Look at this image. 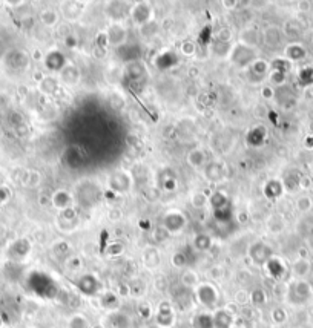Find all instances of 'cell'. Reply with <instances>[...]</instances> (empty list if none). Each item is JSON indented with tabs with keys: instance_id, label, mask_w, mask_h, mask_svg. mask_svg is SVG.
Segmentation results:
<instances>
[{
	"instance_id": "6da1fadb",
	"label": "cell",
	"mask_w": 313,
	"mask_h": 328,
	"mask_svg": "<svg viewBox=\"0 0 313 328\" xmlns=\"http://www.w3.org/2000/svg\"><path fill=\"white\" fill-rule=\"evenodd\" d=\"M232 60L238 66H247V65H252L256 60V54L250 46L238 45L232 52Z\"/></svg>"
},
{
	"instance_id": "7a4b0ae2",
	"label": "cell",
	"mask_w": 313,
	"mask_h": 328,
	"mask_svg": "<svg viewBox=\"0 0 313 328\" xmlns=\"http://www.w3.org/2000/svg\"><path fill=\"white\" fill-rule=\"evenodd\" d=\"M197 296H198L200 302L204 304L206 307H214L218 301V293H217L215 287H212L211 284H201L197 289Z\"/></svg>"
},
{
	"instance_id": "3957f363",
	"label": "cell",
	"mask_w": 313,
	"mask_h": 328,
	"mask_svg": "<svg viewBox=\"0 0 313 328\" xmlns=\"http://www.w3.org/2000/svg\"><path fill=\"white\" fill-rule=\"evenodd\" d=\"M269 74V65L263 60H255L249 66V77L252 83H261Z\"/></svg>"
},
{
	"instance_id": "277c9868",
	"label": "cell",
	"mask_w": 313,
	"mask_h": 328,
	"mask_svg": "<svg viewBox=\"0 0 313 328\" xmlns=\"http://www.w3.org/2000/svg\"><path fill=\"white\" fill-rule=\"evenodd\" d=\"M249 255H250L252 261L255 264L261 265V264L269 262V259H270V249L266 244H263V242H256V244H253L250 247Z\"/></svg>"
},
{
	"instance_id": "5b68a950",
	"label": "cell",
	"mask_w": 313,
	"mask_h": 328,
	"mask_svg": "<svg viewBox=\"0 0 313 328\" xmlns=\"http://www.w3.org/2000/svg\"><path fill=\"white\" fill-rule=\"evenodd\" d=\"M174 322V311L171 308L169 304H162L159 307V311H156V325L162 328H168L171 326Z\"/></svg>"
},
{
	"instance_id": "8992f818",
	"label": "cell",
	"mask_w": 313,
	"mask_h": 328,
	"mask_svg": "<svg viewBox=\"0 0 313 328\" xmlns=\"http://www.w3.org/2000/svg\"><path fill=\"white\" fill-rule=\"evenodd\" d=\"M183 226H184V216L181 213H169L165 218V229L169 233L181 230Z\"/></svg>"
},
{
	"instance_id": "52a82bcc",
	"label": "cell",
	"mask_w": 313,
	"mask_h": 328,
	"mask_svg": "<svg viewBox=\"0 0 313 328\" xmlns=\"http://www.w3.org/2000/svg\"><path fill=\"white\" fill-rule=\"evenodd\" d=\"M77 285H79V289H80V290H82L85 295H88V296H91V295H95V293L98 292V289H100V284H98V281H97L94 276H91V275L82 276Z\"/></svg>"
},
{
	"instance_id": "ba28073f",
	"label": "cell",
	"mask_w": 313,
	"mask_h": 328,
	"mask_svg": "<svg viewBox=\"0 0 313 328\" xmlns=\"http://www.w3.org/2000/svg\"><path fill=\"white\" fill-rule=\"evenodd\" d=\"M45 63H46V66H48L51 71H62V69L65 68V57H63L62 52L54 51V52L48 54V57H46Z\"/></svg>"
},
{
	"instance_id": "9c48e42d",
	"label": "cell",
	"mask_w": 313,
	"mask_h": 328,
	"mask_svg": "<svg viewBox=\"0 0 313 328\" xmlns=\"http://www.w3.org/2000/svg\"><path fill=\"white\" fill-rule=\"evenodd\" d=\"M106 37H108V43H111V45H122L123 40H125V37H126V31L120 25H112L108 29Z\"/></svg>"
},
{
	"instance_id": "30bf717a",
	"label": "cell",
	"mask_w": 313,
	"mask_h": 328,
	"mask_svg": "<svg viewBox=\"0 0 313 328\" xmlns=\"http://www.w3.org/2000/svg\"><path fill=\"white\" fill-rule=\"evenodd\" d=\"M149 16H150V8L146 4H138L135 8H132V17L137 23H147L149 22Z\"/></svg>"
},
{
	"instance_id": "8fae6325",
	"label": "cell",
	"mask_w": 313,
	"mask_h": 328,
	"mask_svg": "<svg viewBox=\"0 0 313 328\" xmlns=\"http://www.w3.org/2000/svg\"><path fill=\"white\" fill-rule=\"evenodd\" d=\"M52 202H54L56 207H59L62 210H66L72 204V196L66 190H59L54 196H52Z\"/></svg>"
},
{
	"instance_id": "7c38bea8",
	"label": "cell",
	"mask_w": 313,
	"mask_h": 328,
	"mask_svg": "<svg viewBox=\"0 0 313 328\" xmlns=\"http://www.w3.org/2000/svg\"><path fill=\"white\" fill-rule=\"evenodd\" d=\"M62 80L66 85H75L80 80V71L75 66H65L62 69Z\"/></svg>"
},
{
	"instance_id": "4fadbf2b",
	"label": "cell",
	"mask_w": 313,
	"mask_h": 328,
	"mask_svg": "<svg viewBox=\"0 0 313 328\" xmlns=\"http://www.w3.org/2000/svg\"><path fill=\"white\" fill-rule=\"evenodd\" d=\"M232 325V316L224 311V310H220L215 313L214 316V328H230Z\"/></svg>"
},
{
	"instance_id": "5bb4252c",
	"label": "cell",
	"mask_w": 313,
	"mask_h": 328,
	"mask_svg": "<svg viewBox=\"0 0 313 328\" xmlns=\"http://www.w3.org/2000/svg\"><path fill=\"white\" fill-rule=\"evenodd\" d=\"M143 262L149 267V268H153L160 264V255H159V250H155L152 247L146 249L144 253H143Z\"/></svg>"
},
{
	"instance_id": "9a60e30c",
	"label": "cell",
	"mask_w": 313,
	"mask_h": 328,
	"mask_svg": "<svg viewBox=\"0 0 313 328\" xmlns=\"http://www.w3.org/2000/svg\"><path fill=\"white\" fill-rule=\"evenodd\" d=\"M310 268H311L310 262H308L307 259H304V258L295 261V264H293V273H295V275H296L298 278L307 276L308 273H310Z\"/></svg>"
},
{
	"instance_id": "2e32d148",
	"label": "cell",
	"mask_w": 313,
	"mask_h": 328,
	"mask_svg": "<svg viewBox=\"0 0 313 328\" xmlns=\"http://www.w3.org/2000/svg\"><path fill=\"white\" fill-rule=\"evenodd\" d=\"M193 328H214V316L209 314H198L193 322Z\"/></svg>"
},
{
	"instance_id": "e0dca14e",
	"label": "cell",
	"mask_w": 313,
	"mask_h": 328,
	"mask_svg": "<svg viewBox=\"0 0 313 328\" xmlns=\"http://www.w3.org/2000/svg\"><path fill=\"white\" fill-rule=\"evenodd\" d=\"M293 290H295V295H296L301 301H305V299L311 295V289H310V285H308L307 282H304V281H298V282H295Z\"/></svg>"
},
{
	"instance_id": "ac0fdd59",
	"label": "cell",
	"mask_w": 313,
	"mask_h": 328,
	"mask_svg": "<svg viewBox=\"0 0 313 328\" xmlns=\"http://www.w3.org/2000/svg\"><path fill=\"white\" fill-rule=\"evenodd\" d=\"M40 20L46 25V26H52V25H56L59 17H57V11L56 10H52V8H46L42 11L40 14Z\"/></svg>"
},
{
	"instance_id": "d6986e66",
	"label": "cell",
	"mask_w": 313,
	"mask_h": 328,
	"mask_svg": "<svg viewBox=\"0 0 313 328\" xmlns=\"http://www.w3.org/2000/svg\"><path fill=\"white\" fill-rule=\"evenodd\" d=\"M266 43L269 45V46H278L280 45V42H281V31L278 29V28H269V29H266Z\"/></svg>"
},
{
	"instance_id": "ffe728a7",
	"label": "cell",
	"mask_w": 313,
	"mask_h": 328,
	"mask_svg": "<svg viewBox=\"0 0 313 328\" xmlns=\"http://www.w3.org/2000/svg\"><path fill=\"white\" fill-rule=\"evenodd\" d=\"M146 72V68L140 63V62H132L128 68V74L132 80H138L144 75Z\"/></svg>"
},
{
	"instance_id": "44dd1931",
	"label": "cell",
	"mask_w": 313,
	"mask_h": 328,
	"mask_svg": "<svg viewBox=\"0 0 313 328\" xmlns=\"http://www.w3.org/2000/svg\"><path fill=\"white\" fill-rule=\"evenodd\" d=\"M193 245H195L197 250L204 252V250H207L209 247L212 245V239L209 238L207 235L201 233V235H197V236H195V239H193Z\"/></svg>"
},
{
	"instance_id": "7402d4cb",
	"label": "cell",
	"mask_w": 313,
	"mask_h": 328,
	"mask_svg": "<svg viewBox=\"0 0 313 328\" xmlns=\"http://www.w3.org/2000/svg\"><path fill=\"white\" fill-rule=\"evenodd\" d=\"M206 174L211 181H220V178L223 177V168L220 164H212V166H209L206 169Z\"/></svg>"
},
{
	"instance_id": "603a6c76",
	"label": "cell",
	"mask_w": 313,
	"mask_h": 328,
	"mask_svg": "<svg viewBox=\"0 0 313 328\" xmlns=\"http://www.w3.org/2000/svg\"><path fill=\"white\" fill-rule=\"evenodd\" d=\"M111 323L114 328H129V319L122 313H115L114 316H111Z\"/></svg>"
},
{
	"instance_id": "cb8c5ba5",
	"label": "cell",
	"mask_w": 313,
	"mask_h": 328,
	"mask_svg": "<svg viewBox=\"0 0 313 328\" xmlns=\"http://www.w3.org/2000/svg\"><path fill=\"white\" fill-rule=\"evenodd\" d=\"M189 162L192 164L193 168H201L203 164H204V153L201 152V150H192L190 153H189Z\"/></svg>"
},
{
	"instance_id": "d4e9b609",
	"label": "cell",
	"mask_w": 313,
	"mask_h": 328,
	"mask_svg": "<svg viewBox=\"0 0 313 328\" xmlns=\"http://www.w3.org/2000/svg\"><path fill=\"white\" fill-rule=\"evenodd\" d=\"M69 328H89L88 319L83 314H74L69 319Z\"/></svg>"
},
{
	"instance_id": "484cf974",
	"label": "cell",
	"mask_w": 313,
	"mask_h": 328,
	"mask_svg": "<svg viewBox=\"0 0 313 328\" xmlns=\"http://www.w3.org/2000/svg\"><path fill=\"white\" fill-rule=\"evenodd\" d=\"M304 56H305V51L298 45H292L290 48H287V57L292 60H299Z\"/></svg>"
},
{
	"instance_id": "4316f807",
	"label": "cell",
	"mask_w": 313,
	"mask_h": 328,
	"mask_svg": "<svg viewBox=\"0 0 313 328\" xmlns=\"http://www.w3.org/2000/svg\"><path fill=\"white\" fill-rule=\"evenodd\" d=\"M211 204L218 210V209H224V207H227L226 204H227V196L224 195V193H221V192H218V193H215V195H212L211 196Z\"/></svg>"
},
{
	"instance_id": "83f0119b",
	"label": "cell",
	"mask_w": 313,
	"mask_h": 328,
	"mask_svg": "<svg viewBox=\"0 0 313 328\" xmlns=\"http://www.w3.org/2000/svg\"><path fill=\"white\" fill-rule=\"evenodd\" d=\"M197 281H198V278H197V275H195L193 271L187 270V271L183 273V276H181L183 285H186V287H193V285L197 284Z\"/></svg>"
},
{
	"instance_id": "f1b7e54d",
	"label": "cell",
	"mask_w": 313,
	"mask_h": 328,
	"mask_svg": "<svg viewBox=\"0 0 313 328\" xmlns=\"http://www.w3.org/2000/svg\"><path fill=\"white\" fill-rule=\"evenodd\" d=\"M281 193V184L278 181H270L267 186H266V195L269 198H275L277 195Z\"/></svg>"
},
{
	"instance_id": "f546056e",
	"label": "cell",
	"mask_w": 313,
	"mask_h": 328,
	"mask_svg": "<svg viewBox=\"0 0 313 328\" xmlns=\"http://www.w3.org/2000/svg\"><path fill=\"white\" fill-rule=\"evenodd\" d=\"M241 40H243V45H246V46H252V45L256 42V31L246 29V31L241 34Z\"/></svg>"
},
{
	"instance_id": "4dcf8cb0",
	"label": "cell",
	"mask_w": 313,
	"mask_h": 328,
	"mask_svg": "<svg viewBox=\"0 0 313 328\" xmlns=\"http://www.w3.org/2000/svg\"><path fill=\"white\" fill-rule=\"evenodd\" d=\"M207 204V198H206V193H203V192H197V193H193V196H192V206L193 207H204Z\"/></svg>"
},
{
	"instance_id": "1f68e13d",
	"label": "cell",
	"mask_w": 313,
	"mask_h": 328,
	"mask_svg": "<svg viewBox=\"0 0 313 328\" xmlns=\"http://www.w3.org/2000/svg\"><path fill=\"white\" fill-rule=\"evenodd\" d=\"M117 296L114 293H108L101 298V305L103 307H111V305H117Z\"/></svg>"
},
{
	"instance_id": "d6a6232c",
	"label": "cell",
	"mask_w": 313,
	"mask_h": 328,
	"mask_svg": "<svg viewBox=\"0 0 313 328\" xmlns=\"http://www.w3.org/2000/svg\"><path fill=\"white\" fill-rule=\"evenodd\" d=\"M252 301H253V304H264V301H266V296H264V292L263 290H255L253 293H252Z\"/></svg>"
},
{
	"instance_id": "836d02e7",
	"label": "cell",
	"mask_w": 313,
	"mask_h": 328,
	"mask_svg": "<svg viewBox=\"0 0 313 328\" xmlns=\"http://www.w3.org/2000/svg\"><path fill=\"white\" fill-rule=\"evenodd\" d=\"M172 262H174V265H177V267H183V265L186 264V256H184V253H181V252L175 253L174 258H172Z\"/></svg>"
},
{
	"instance_id": "e575fe53",
	"label": "cell",
	"mask_w": 313,
	"mask_h": 328,
	"mask_svg": "<svg viewBox=\"0 0 313 328\" xmlns=\"http://www.w3.org/2000/svg\"><path fill=\"white\" fill-rule=\"evenodd\" d=\"M311 207V201H310V198H301L299 201H298V209L301 210V212H307L308 209Z\"/></svg>"
},
{
	"instance_id": "d590c367",
	"label": "cell",
	"mask_w": 313,
	"mask_h": 328,
	"mask_svg": "<svg viewBox=\"0 0 313 328\" xmlns=\"http://www.w3.org/2000/svg\"><path fill=\"white\" fill-rule=\"evenodd\" d=\"M181 52L184 54V56H192V54L195 52V45L190 42H186L184 45H181Z\"/></svg>"
},
{
	"instance_id": "8d00e7d4",
	"label": "cell",
	"mask_w": 313,
	"mask_h": 328,
	"mask_svg": "<svg viewBox=\"0 0 313 328\" xmlns=\"http://www.w3.org/2000/svg\"><path fill=\"white\" fill-rule=\"evenodd\" d=\"M122 250H123L122 244H111L106 252H108V255H119V253H122Z\"/></svg>"
},
{
	"instance_id": "74e56055",
	"label": "cell",
	"mask_w": 313,
	"mask_h": 328,
	"mask_svg": "<svg viewBox=\"0 0 313 328\" xmlns=\"http://www.w3.org/2000/svg\"><path fill=\"white\" fill-rule=\"evenodd\" d=\"M270 81H273V83H283L284 81V74L273 71L272 75H270Z\"/></svg>"
},
{
	"instance_id": "f35d334b",
	"label": "cell",
	"mask_w": 313,
	"mask_h": 328,
	"mask_svg": "<svg viewBox=\"0 0 313 328\" xmlns=\"http://www.w3.org/2000/svg\"><path fill=\"white\" fill-rule=\"evenodd\" d=\"M273 319L277 320V322H284L286 320V313H284V310H275L273 311Z\"/></svg>"
},
{
	"instance_id": "ab89813d",
	"label": "cell",
	"mask_w": 313,
	"mask_h": 328,
	"mask_svg": "<svg viewBox=\"0 0 313 328\" xmlns=\"http://www.w3.org/2000/svg\"><path fill=\"white\" fill-rule=\"evenodd\" d=\"M263 95H264L266 98H272V97H273L272 89H270V88H264V89H263Z\"/></svg>"
},
{
	"instance_id": "60d3db41",
	"label": "cell",
	"mask_w": 313,
	"mask_h": 328,
	"mask_svg": "<svg viewBox=\"0 0 313 328\" xmlns=\"http://www.w3.org/2000/svg\"><path fill=\"white\" fill-rule=\"evenodd\" d=\"M224 5H226V7H235L237 2H224Z\"/></svg>"
},
{
	"instance_id": "b9f144b4",
	"label": "cell",
	"mask_w": 313,
	"mask_h": 328,
	"mask_svg": "<svg viewBox=\"0 0 313 328\" xmlns=\"http://www.w3.org/2000/svg\"><path fill=\"white\" fill-rule=\"evenodd\" d=\"M92 328H104L103 325H95V326H92Z\"/></svg>"
},
{
	"instance_id": "7bdbcfd3",
	"label": "cell",
	"mask_w": 313,
	"mask_h": 328,
	"mask_svg": "<svg viewBox=\"0 0 313 328\" xmlns=\"http://www.w3.org/2000/svg\"><path fill=\"white\" fill-rule=\"evenodd\" d=\"M150 328H162V326H159V325H156V326H150Z\"/></svg>"
},
{
	"instance_id": "ee69618b",
	"label": "cell",
	"mask_w": 313,
	"mask_h": 328,
	"mask_svg": "<svg viewBox=\"0 0 313 328\" xmlns=\"http://www.w3.org/2000/svg\"><path fill=\"white\" fill-rule=\"evenodd\" d=\"M0 326H2V319H0Z\"/></svg>"
}]
</instances>
